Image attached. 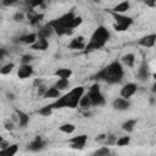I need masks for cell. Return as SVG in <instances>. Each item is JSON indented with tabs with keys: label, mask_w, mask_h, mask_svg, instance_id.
<instances>
[{
	"label": "cell",
	"mask_w": 156,
	"mask_h": 156,
	"mask_svg": "<svg viewBox=\"0 0 156 156\" xmlns=\"http://www.w3.org/2000/svg\"><path fill=\"white\" fill-rule=\"evenodd\" d=\"M88 95H89V99L91 101V106H101V105L105 104V98L100 91L99 83H94L90 87V89L88 91Z\"/></svg>",
	"instance_id": "6"
},
{
	"label": "cell",
	"mask_w": 156,
	"mask_h": 156,
	"mask_svg": "<svg viewBox=\"0 0 156 156\" xmlns=\"http://www.w3.org/2000/svg\"><path fill=\"white\" fill-rule=\"evenodd\" d=\"M17 151H18V145L12 144V145H7L4 149H0V155L1 156H13Z\"/></svg>",
	"instance_id": "19"
},
{
	"label": "cell",
	"mask_w": 156,
	"mask_h": 156,
	"mask_svg": "<svg viewBox=\"0 0 156 156\" xmlns=\"http://www.w3.org/2000/svg\"><path fill=\"white\" fill-rule=\"evenodd\" d=\"M44 0H24V5L28 7V10H33L37 6H40Z\"/></svg>",
	"instance_id": "29"
},
{
	"label": "cell",
	"mask_w": 156,
	"mask_h": 156,
	"mask_svg": "<svg viewBox=\"0 0 156 156\" xmlns=\"http://www.w3.org/2000/svg\"><path fill=\"white\" fill-rule=\"evenodd\" d=\"M41 84H43V79H39V78H38V79H35V80L33 82V85H34V87H37V88H38V87H40Z\"/></svg>",
	"instance_id": "42"
},
{
	"label": "cell",
	"mask_w": 156,
	"mask_h": 156,
	"mask_svg": "<svg viewBox=\"0 0 156 156\" xmlns=\"http://www.w3.org/2000/svg\"><path fill=\"white\" fill-rule=\"evenodd\" d=\"M61 132H63V133H67V134H71V133H73L74 130H76V126L74 124H72V123H65V124H62V126H60V128H58Z\"/></svg>",
	"instance_id": "28"
},
{
	"label": "cell",
	"mask_w": 156,
	"mask_h": 156,
	"mask_svg": "<svg viewBox=\"0 0 156 156\" xmlns=\"http://www.w3.org/2000/svg\"><path fill=\"white\" fill-rule=\"evenodd\" d=\"M80 107H83V108H89L90 106H91V101H90V99H89V95L88 94H83L82 95V98H80V100H79V104H78Z\"/></svg>",
	"instance_id": "25"
},
{
	"label": "cell",
	"mask_w": 156,
	"mask_h": 156,
	"mask_svg": "<svg viewBox=\"0 0 156 156\" xmlns=\"http://www.w3.org/2000/svg\"><path fill=\"white\" fill-rule=\"evenodd\" d=\"M45 146V141L41 139V136H37L34 140H32L29 144H28V150L29 151H40L41 149H44Z\"/></svg>",
	"instance_id": "13"
},
{
	"label": "cell",
	"mask_w": 156,
	"mask_h": 156,
	"mask_svg": "<svg viewBox=\"0 0 156 156\" xmlns=\"http://www.w3.org/2000/svg\"><path fill=\"white\" fill-rule=\"evenodd\" d=\"M144 4L149 7H155L156 6V0H144Z\"/></svg>",
	"instance_id": "40"
},
{
	"label": "cell",
	"mask_w": 156,
	"mask_h": 156,
	"mask_svg": "<svg viewBox=\"0 0 156 156\" xmlns=\"http://www.w3.org/2000/svg\"><path fill=\"white\" fill-rule=\"evenodd\" d=\"M6 54H7L6 49H2V48H0V60H2V58L6 56Z\"/></svg>",
	"instance_id": "43"
},
{
	"label": "cell",
	"mask_w": 156,
	"mask_h": 156,
	"mask_svg": "<svg viewBox=\"0 0 156 156\" xmlns=\"http://www.w3.org/2000/svg\"><path fill=\"white\" fill-rule=\"evenodd\" d=\"M122 61L124 62V65H127L128 67H133L134 66V61H135V56L133 54H127L122 57Z\"/></svg>",
	"instance_id": "27"
},
{
	"label": "cell",
	"mask_w": 156,
	"mask_h": 156,
	"mask_svg": "<svg viewBox=\"0 0 156 156\" xmlns=\"http://www.w3.org/2000/svg\"><path fill=\"white\" fill-rule=\"evenodd\" d=\"M110 13L113 16V18L116 20V23L113 24V28L118 32H123V30H127L132 23H133V18L132 17H128V16H123L121 13H117V12H113V11H110Z\"/></svg>",
	"instance_id": "5"
},
{
	"label": "cell",
	"mask_w": 156,
	"mask_h": 156,
	"mask_svg": "<svg viewBox=\"0 0 156 156\" xmlns=\"http://www.w3.org/2000/svg\"><path fill=\"white\" fill-rule=\"evenodd\" d=\"M135 124H136V121L135 119H128V121H126L122 124V129L124 132H127V133H132L133 129H134V127H135Z\"/></svg>",
	"instance_id": "24"
},
{
	"label": "cell",
	"mask_w": 156,
	"mask_h": 156,
	"mask_svg": "<svg viewBox=\"0 0 156 156\" xmlns=\"http://www.w3.org/2000/svg\"><path fill=\"white\" fill-rule=\"evenodd\" d=\"M85 44H84V38L83 37H76L74 39L71 40V43L68 44V48L72 49V50H82L84 49Z\"/></svg>",
	"instance_id": "16"
},
{
	"label": "cell",
	"mask_w": 156,
	"mask_h": 156,
	"mask_svg": "<svg viewBox=\"0 0 156 156\" xmlns=\"http://www.w3.org/2000/svg\"><path fill=\"white\" fill-rule=\"evenodd\" d=\"M48 46H49V41H48V39H45V38H38V39L30 45V48H32L33 50H40V51L46 50Z\"/></svg>",
	"instance_id": "17"
},
{
	"label": "cell",
	"mask_w": 156,
	"mask_h": 156,
	"mask_svg": "<svg viewBox=\"0 0 156 156\" xmlns=\"http://www.w3.org/2000/svg\"><path fill=\"white\" fill-rule=\"evenodd\" d=\"M15 112H16V116H17V119H18L20 126L21 127H26L28 124V122H29V116L26 112L21 111V110H16Z\"/></svg>",
	"instance_id": "20"
},
{
	"label": "cell",
	"mask_w": 156,
	"mask_h": 156,
	"mask_svg": "<svg viewBox=\"0 0 156 156\" xmlns=\"http://www.w3.org/2000/svg\"><path fill=\"white\" fill-rule=\"evenodd\" d=\"M33 60V56L29 55V54H26L21 57V65H27V63H30V61Z\"/></svg>",
	"instance_id": "35"
},
{
	"label": "cell",
	"mask_w": 156,
	"mask_h": 156,
	"mask_svg": "<svg viewBox=\"0 0 156 156\" xmlns=\"http://www.w3.org/2000/svg\"><path fill=\"white\" fill-rule=\"evenodd\" d=\"M108 39H110V32L107 30V28L104 26H99L91 34L89 43L84 46V52L88 54L94 50L101 49L108 41Z\"/></svg>",
	"instance_id": "3"
},
{
	"label": "cell",
	"mask_w": 156,
	"mask_h": 156,
	"mask_svg": "<svg viewBox=\"0 0 156 156\" xmlns=\"http://www.w3.org/2000/svg\"><path fill=\"white\" fill-rule=\"evenodd\" d=\"M4 127H5V129H6V130H12V129H13V123H12V121H10V119L5 121Z\"/></svg>",
	"instance_id": "39"
},
{
	"label": "cell",
	"mask_w": 156,
	"mask_h": 156,
	"mask_svg": "<svg viewBox=\"0 0 156 156\" xmlns=\"http://www.w3.org/2000/svg\"><path fill=\"white\" fill-rule=\"evenodd\" d=\"M38 113H39V115H41V116L48 117V116H50V115L52 113V107H51L50 105H46V106H44V107L39 108V110H38Z\"/></svg>",
	"instance_id": "30"
},
{
	"label": "cell",
	"mask_w": 156,
	"mask_h": 156,
	"mask_svg": "<svg viewBox=\"0 0 156 156\" xmlns=\"http://www.w3.org/2000/svg\"><path fill=\"white\" fill-rule=\"evenodd\" d=\"M129 7H130L129 1H122V2H119L118 5H116V6L112 9V11H113V12H117V13H123V12L128 11Z\"/></svg>",
	"instance_id": "21"
},
{
	"label": "cell",
	"mask_w": 156,
	"mask_h": 156,
	"mask_svg": "<svg viewBox=\"0 0 156 156\" xmlns=\"http://www.w3.org/2000/svg\"><path fill=\"white\" fill-rule=\"evenodd\" d=\"M32 74H33V67H32L29 63H27V65H21L20 68L17 69V76H18V78H21V79L28 78V77H30Z\"/></svg>",
	"instance_id": "10"
},
{
	"label": "cell",
	"mask_w": 156,
	"mask_h": 156,
	"mask_svg": "<svg viewBox=\"0 0 156 156\" xmlns=\"http://www.w3.org/2000/svg\"><path fill=\"white\" fill-rule=\"evenodd\" d=\"M54 74L58 78H67L68 79L72 76V71L69 68H58Z\"/></svg>",
	"instance_id": "22"
},
{
	"label": "cell",
	"mask_w": 156,
	"mask_h": 156,
	"mask_svg": "<svg viewBox=\"0 0 156 156\" xmlns=\"http://www.w3.org/2000/svg\"><path fill=\"white\" fill-rule=\"evenodd\" d=\"M23 18H24V15L22 12H16L13 15V21L15 22H21V21H23Z\"/></svg>",
	"instance_id": "37"
},
{
	"label": "cell",
	"mask_w": 156,
	"mask_h": 156,
	"mask_svg": "<svg viewBox=\"0 0 156 156\" xmlns=\"http://www.w3.org/2000/svg\"><path fill=\"white\" fill-rule=\"evenodd\" d=\"M45 91H46V89H45V87H44V85L38 87V95H39V96H43V95L45 94Z\"/></svg>",
	"instance_id": "41"
},
{
	"label": "cell",
	"mask_w": 156,
	"mask_h": 156,
	"mask_svg": "<svg viewBox=\"0 0 156 156\" xmlns=\"http://www.w3.org/2000/svg\"><path fill=\"white\" fill-rule=\"evenodd\" d=\"M37 39H38L37 33H29V34H24V35H20V37L15 38L13 43H23V44L32 45Z\"/></svg>",
	"instance_id": "9"
},
{
	"label": "cell",
	"mask_w": 156,
	"mask_h": 156,
	"mask_svg": "<svg viewBox=\"0 0 156 156\" xmlns=\"http://www.w3.org/2000/svg\"><path fill=\"white\" fill-rule=\"evenodd\" d=\"M2 140H4V138H2V136H0V144H1V141H2Z\"/></svg>",
	"instance_id": "48"
},
{
	"label": "cell",
	"mask_w": 156,
	"mask_h": 156,
	"mask_svg": "<svg viewBox=\"0 0 156 156\" xmlns=\"http://www.w3.org/2000/svg\"><path fill=\"white\" fill-rule=\"evenodd\" d=\"M129 141H130V136H121L116 140V144L118 146H126L129 144Z\"/></svg>",
	"instance_id": "33"
},
{
	"label": "cell",
	"mask_w": 156,
	"mask_h": 156,
	"mask_svg": "<svg viewBox=\"0 0 156 156\" xmlns=\"http://www.w3.org/2000/svg\"><path fill=\"white\" fill-rule=\"evenodd\" d=\"M150 104H151V105H154V104H155V99H154V98H151V99H150Z\"/></svg>",
	"instance_id": "47"
},
{
	"label": "cell",
	"mask_w": 156,
	"mask_h": 156,
	"mask_svg": "<svg viewBox=\"0 0 156 156\" xmlns=\"http://www.w3.org/2000/svg\"><path fill=\"white\" fill-rule=\"evenodd\" d=\"M105 136H106V134H100L95 140L96 141H102V140H105Z\"/></svg>",
	"instance_id": "44"
},
{
	"label": "cell",
	"mask_w": 156,
	"mask_h": 156,
	"mask_svg": "<svg viewBox=\"0 0 156 156\" xmlns=\"http://www.w3.org/2000/svg\"><path fill=\"white\" fill-rule=\"evenodd\" d=\"M149 77H150L149 66H147L146 61H145V60H143V61H141V65H140V67H139V69H138L136 78H138L139 80L144 82V80H147V79H149Z\"/></svg>",
	"instance_id": "8"
},
{
	"label": "cell",
	"mask_w": 156,
	"mask_h": 156,
	"mask_svg": "<svg viewBox=\"0 0 156 156\" xmlns=\"http://www.w3.org/2000/svg\"><path fill=\"white\" fill-rule=\"evenodd\" d=\"M87 139L88 136L85 134H82V135H77V136H73L72 139H69V143H71V147L74 149V150H82L87 143Z\"/></svg>",
	"instance_id": "7"
},
{
	"label": "cell",
	"mask_w": 156,
	"mask_h": 156,
	"mask_svg": "<svg viewBox=\"0 0 156 156\" xmlns=\"http://www.w3.org/2000/svg\"><path fill=\"white\" fill-rule=\"evenodd\" d=\"M74 17V12L69 11L65 15H62L58 18H55L52 21L49 22V24L52 27L54 33H56L57 35H68L72 34L73 29L71 28V22Z\"/></svg>",
	"instance_id": "4"
},
{
	"label": "cell",
	"mask_w": 156,
	"mask_h": 156,
	"mask_svg": "<svg viewBox=\"0 0 156 156\" xmlns=\"http://www.w3.org/2000/svg\"><path fill=\"white\" fill-rule=\"evenodd\" d=\"M52 34H54V29H52V27L49 23L43 26L41 28H39V30L37 32V37L38 38H45V39L50 38Z\"/></svg>",
	"instance_id": "14"
},
{
	"label": "cell",
	"mask_w": 156,
	"mask_h": 156,
	"mask_svg": "<svg viewBox=\"0 0 156 156\" xmlns=\"http://www.w3.org/2000/svg\"><path fill=\"white\" fill-rule=\"evenodd\" d=\"M116 138H115V135H112V134H110V135H106L105 136V143L107 144V145H112V144H116Z\"/></svg>",
	"instance_id": "36"
},
{
	"label": "cell",
	"mask_w": 156,
	"mask_h": 156,
	"mask_svg": "<svg viewBox=\"0 0 156 156\" xmlns=\"http://www.w3.org/2000/svg\"><path fill=\"white\" fill-rule=\"evenodd\" d=\"M28 20H29V23L32 26H35L38 24L43 18H44V13H34L33 10H28Z\"/></svg>",
	"instance_id": "18"
},
{
	"label": "cell",
	"mask_w": 156,
	"mask_h": 156,
	"mask_svg": "<svg viewBox=\"0 0 156 156\" xmlns=\"http://www.w3.org/2000/svg\"><path fill=\"white\" fill-rule=\"evenodd\" d=\"M136 91V85L134 83H127L122 89H121V96L124 99H129L134 93Z\"/></svg>",
	"instance_id": "12"
},
{
	"label": "cell",
	"mask_w": 156,
	"mask_h": 156,
	"mask_svg": "<svg viewBox=\"0 0 156 156\" xmlns=\"http://www.w3.org/2000/svg\"><path fill=\"white\" fill-rule=\"evenodd\" d=\"M55 87H56L58 90H65V89H67V88L69 87V82H68L67 78H60V79L56 82Z\"/></svg>",
	"instance_id": "26"
},
{
	"label": "cell",
	"mask_w": 156,
	"mask_h": 156,
	"mask_svg": "<svg viewBox=\"0 0 156 156\" xmlns=\"http://www.w3.org/2000/svg\"><path fill=\"white\" fill-rule=\"evenodd\" d=\"M6 96H7V99H10V100H13V99H15V95H13L12 93H7Z\"/></svg>",
	"instance_id": "46"
},
{
	"label": "cell",
	"mask_w": 156,
	"mask_h": 156,
	"mask_svg": "<svg viewBox=\"0 0 156 156\" xmlns=\"http://www.w3.org/2000/svg\"><path fill=\"white\" fill-rule=\"evenodd\" d=\"M123 74H124V71H123L122 65L118 61H113L110 65H107L105 68L99 71L96 74H94L91 77V79L104 80L108 84H116L122 80Z\"/></svg>",
	"instance_id": "1"
},
{
	"label": "cell",
	"mask_w": 156,
	"mask_h": 156,
	"mask_svg": "<svg viewBox=\"0 0 156 156\" xmlns=\"http://www.w3.org/2000/svg\"><path fill=\"white\" fill-rule=\"evenodd\" d=\"M13 67H15V63H6V65H4L1 68H0V74H9L12 69H13Z\"/></svg>",
	"instance_id": "31"
},
{
	"label": "cell",
	"mask_w": 156,
	"mask_h": 156,
	"mask_svg": "<svg viewBox=\"0 0 156 156\" xmlns=\"http://www.w3.org/2000/svg\"><path fill=\"white\" fill-rule=\"evenodd\" d=\"M44 98H58L60 96V90L56 88V87H51V88H48L45 94L43 95Z\"/></svg>",
	"instance_id": "23"
},
{
	"label": "cell",
	"mask_w": 156,
	"mask_h": 156,
	"mask_svg": "<svg viewBox=\"0 0 156 156\" xmlns=\"http://www.w3.org/2000/svg\"><path fill=\"white\" fill-rule=\"evenodd\" d=\"M82 22H83V18L80 16H74L73 20H72V22H71V28L72 29L77 28L79 24H82Z\"/></svg>",
	"instance_id": "34"
},
{
	"label": "cell",
	"mask_w": 156,
	"mask_h": 156,
	"mask_svg": "<svg viewBox=\"0 0 156 156\" xmlns=\"http://www.w3.org/2000/svg\"><path fill=\"white\" fill-rule=\"evenodd\" d=\"M155 41H156V34L152 33V34H149V35L143 37L139 40V45L145 46V48H152L155 45Z\"/></svg>",
	"instance_id": "15"
},
{
	"label": "cell",
	"mask_w": 156,
	"mask_h": 156,
	"mask_svg": "<svg viewBox=\"0 0 156 156\" xmlns=\"http://www.w3.org/2000/svg\"><path fill=\"white\" fill-rule=\"evenodd\" d=\"M83 94H84V87H82V85L76 87L72 90H69L67 94H65L63 96H58L55 102L50 104V106L52 108H62V107L76 108L78 106L79 100Z\"/></svg>",
	"instance_id": "2"
},
{
	"label": "cell",
	"mask_w": 156,
	"mask_h": 156,
	"mask_svg": "<svg viewBox=\"0 0 156 156\" xmlns=\"http://www.w3.org/2000/svg\"><path fill=\"white\" fill-rule=\"evenodd\" d=\"M112 106H113V108H116V110L124 111V110H128V108L130 107V102L128 101V99H124V98H117V99L113 100Z\"/></svg>",
	"instance_id": "11"
},
{
	"label": "cell",
	"mask_w": 156,
	"mask_h": 156,
	"mask_svg": "<svg viewBox=\"0 0 156 156\" xmlns=\"http://www.w3.org/2000/svg\"><path fill=\"white\" fill-rule=\"evenodd\" d=\"M17 2H18V0H1V4L4 6H12Z\"/></svg>",
	"instance_id": "38"
},
{
	"label": "cell",
	"mask_w": 156,
	"mask_h": 156,
	"mask_svg": "<svg viewBox=\"0 0 156 156\" xmlns=\"http://www.w3.org/2000/svg\"><path fill=\"white\" fill-rule=\"evenodd\" d=\"M7 145H10V144H9L6 140H2V141H1V144H0V149H4V147H6Z\"/></svg>",
	"instance_id": "45"
},
{
	"label": "cell",
	"mask_w": 156,
	"mask_h": 156,
	"mask_svg": "<svg viewBox=\"0 0 156 156\" xmlns=\"http://www.w3.org/2000/svg\"><path fill=\"white\" fill-rule=\"evenodd\" d=\"M108 154H110V149L107 146H101L100 149L94 151V155H96V156H107Z\"/></svg>",
	"instance_id": "32"
}]
</instances>
